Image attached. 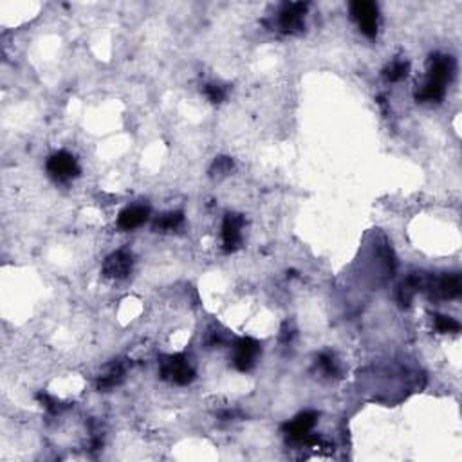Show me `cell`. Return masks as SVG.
<instances>
[{
    "instance_id": "6da1fadb",
    "label": "cell",
    "mask_w": 462,
    "mask_h": 462,
    "mask_svg": "<svg viewBox=\"0 0 462 462\" xmlns=\"http://www.w3.org/2000/svg\"><path fill=\"white\" fill-rule=\"evenodd\" d=\"M455 73V60L444 54H433L428 62V78L417 92V99L421 101H441L444 98L446 85L451 82Z\"/></svg>"
},
{
    "instance_id": "7a4b0ae2",
    "label": "cell",
    "mask_w": 462,
    "mask_h": 462,
    "mask_svg": "<svg viewBox=\"0 0 462 462\" xmlns=\"http://www.w3.org/2000/svg\"><path fill=\"white\" fill-rule=\"evenodd\" d=\"M47 172L53 175L56 181H70L80 175V165L76 161V157L73 154L56 152L47 159Z\"/></svg>"
},
{
    "instance_id": "3957f363",
    "label": "cell",
    "mask_w": 462,
    "mask_h": 462,
    "mask_svg": "<svg viewBox=\"0 0 462 462\" xmlns=\"http://www.w3.org/2000/svg\"><path fill=\"white\" fill-rule=\"evenodd\" d=\"M351 15L358 22L361 33L367 37H375L377 33V8L367 0H358L351 4Z\"/></svg>"
},
{
    "instance_id": "277c9868",
    "label": "cell",
    "mask_w": 462,
    "mask_h": 462,
    "mask_svg": "<svg viewBox=\"0 0 462 462\" xmlns=\"http://www.w3.org/2000/svg\"><path fill=\"white\" fill-rule=\"evenodd\" d=\"M258 354V342H255L253 338H242L237 342L235 351H233V363L240 372H248L255 367Z\"/></svg>"
},
{
    "instance_id": "5b68a950",
    "label": "cell",
    "mask_w": 462,
    "mask_h": 462,
    "mask_svg": "<svg viewBox=\"0 0 462 462\" xmlns=\"http://www.w3.org/2000/svg\"><path fill=\"white\" fill-rule=\"evenodd\" d=\"M163 375H165V377H170L173 383L188 385L194 381L195 372L194 368L188 365L185 356L177 354V356H170L168 361L163 363Z\"/></svg>"
},
{
    "instance_id": "8992f818",
    "label": "cell",
    "mask_w": 462,
    "mask_h": 462,
    "mask_svg": "<svg viewBox=\"0 0 462 462\" xmlns=\"http://www.w3.org/2000/svg\"><path fill=\"white\" fill-rule=\"evenodd\" d=\"M307 4L301 2H291L282 8L278 15V25L284 33H296L304 27V17H306Z\"/></svg>"
},
{
    "instance_id": "52a82bcc",
    "label": "cell",
    "mask_w": 462,
    "mask_h": 462,
    "mask_svg": "<svg viewBox=\"0 0 462 462\" xmlns=\"http://www.w3.org/2000/svg\"><path fill=\"white\" fill-rule=\"evenodd\" d=\"M132 255L127 249H120V251L112 253L104 264L105 277L108 278H125L128 277V273L132 269Z\"/></svg>"
},
{
    "instance_id": "ba28073f",
    "label": "cell",
    "mask_w": 462,
    "mask_h": 462,
    "mask_svg": "<svg viewBox=\"0 0 462 462\" xmlns=\"http://www.w3.org/2000/svg\"><path fill=\"white\" fill-rule=\"evenodd\" d=\"M244 219L237 213H227L223 223V244L226 251H235L242 242Z\"/></svg>"
},
{
    "instance_id": "9c48e42d",
    "label": "cell",
    "mask_w": 462,
    "mask_h": 462,
    "mask_svg": "<svg viewBox=\"0 0 462 462\" xmlns=\"http://www.w3.org/2000/svg\"><path fill=\"white\" fill-rule=\"evenodd\" d=\"M316 412H304L296 416L291 423L284 426V432L291 441L301 442L306 437H309V432L316 425Z\"/></svg>"
},
{
    "instance_id": "30bf717a",
    "label": "cell",
    "mask_w": 462,
    "mask_h": 462,
    "mask_svg": "<svg viewBox=\"0 0 462 462\" xmlns=\"http://www.w3.org/2000/svg\"><path fill=\"white\" fill-rule=\"evenodd\" d=\"M149 208L146 206H128L118 217V226L125 231L136 230L144 220L149 219Z\"/></svg>"
},
{
    "instance_id": "8fae6325",
    "label": "cell",
    "mask_w": 462,
    "mask_h": 462,
    "mask_svg": "<svg viewBox=\"0 0 462 462\" xmlns=\"http://www.w3.org/2000/svg\"><path fill=\"white\" fill-rule=\"evenodd\" d=\"M462 284H461V275L454 273V275H444L441 280L437 282V293L442 298H448V300H454L461 294Z\"/></svg>"
},
{
    "instance_id": "7c38bea8",
    "label": "cell",
    "mask_w": 462,
    "mask_h": 462,
    "mask_svg": "<svg viewBox=\"0 0 462 462\" xmlns=\"http://www.w3.org/2000/svg\"><path fill=\"white\" fill-rule=\"evenodd\" d=\"M123 374H125V370L120 363L112 365V367L108 368L107 374H104L101 377H99L98 388L99 390H111V388L118 387V385L123 381Z\"/></svg>"
},
{
    "instance_id": "4fadbf2b",
    "label": "cell",
    "mask_w": 462,
    "mask_h": 462,
    "mask_svg": "<svg viewBox=\"0 0 462 462\" xmlns=\"http://www.w3.org/2000/svg\"><path fill=\"white\" fill-rule=\"evenodd\" d=\"M182 223V213L181 211H170V213L161 215L159 219L154 223V230L159 231H172L175 227H179V224Z\"/></svg>"
},
{
    "instance_id": "5bb4252c",
    "label": "cell",
    "mask_w": 462,
    "mask_h": 462,
    "mask_svg": "<svg viewBox=\"0 0 462 462\" xmlns=\"http://www.w3.org/2000/svg\"><path fill=\"white\" fill-rule=\"evenodd\" d=\"M410 70V63L408 62H394L392 65H388L387 69H385V78L388 80V82H399V80L406 78V75H408Z\"/></svg>"
},
{
    "instance_id": "9a60e30c",
    "label": "cell",
    "mask_w": 462,
    "mask_h": 462,
    "mask_svg": "<svg viewBox=\"0 0 462 462\" xmlns=\"http://www.w3.org/2000/svg\"><path fill=\"white\" fill-rule=\"evenodd\" d=\"M435 329H437L439 332H444L446 335V332H457V330L461 329V325H458V322L455 318L439 314V316H435Z\"/></svg>"
},
{
    "instance_id": "2e32d148",
    "label": "cell",
    "mask_w": 462,
    "mask_h": 462,
    "mask_svg": "<svg viewBox=\"0 0 462 462\" xmlns=\"http://www.w3.org/2000/svg\"><path fill=\"white\" fill-rule=\"evenodd\" d=\"M204 94H206V98L210 99L211 104H223L224 99H226V89H224L223 85H215V83H208L206 87H204Z\"/></svg>"
},
{
    "instance_id": "e0dca14e",
    "label": "cell",
    "mask_w": 462,
    "mask_h": 462,
    "mask_svg": "<svg viewBox=\"0 0 462 462\" xmlns=\"http://www.w3.org/2000/svg\"><path fill=\"white\" fill-rule=\"evenodd\" d=\"M231 168H233V161H231L230 157H219V159H215L213 165H211V168H210L211 177H220V175H226Z\"/></svg>"
},
{
    "instance_id": "ac0fdd59",
    "label": "cell",
    "mask_w": 462,
    "mask_h": 462,
    "mask_svg": "<svg viewBox=\"0 0 462 462\" xmlns=\"http://www.w3.org/2000/svg\"><path fill=\"white\" fill-rule=\"evenodd\" d=\"M320 367L323 368L327 375H338V367H336L335 358L330 354H322L320 356Z\"/></svg>"
}]
</instances>
